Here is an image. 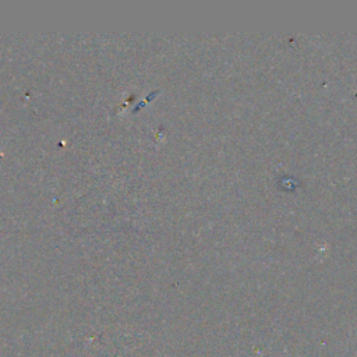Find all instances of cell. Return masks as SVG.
I'll use <instances>...</instances> for the list:
<instances>
[]
</instances>
